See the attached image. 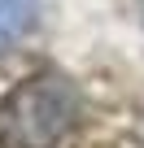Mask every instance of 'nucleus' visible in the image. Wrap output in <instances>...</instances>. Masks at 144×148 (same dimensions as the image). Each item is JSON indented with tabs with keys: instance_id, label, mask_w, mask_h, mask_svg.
I'll list each match as a JSON object with an SVG mask.
<instances>
[{
	"instance_id": "obj_2",
	"label": "nucleus",
	"mask_w": 144,
	"mask_h": 148,
	"mask_svg": "<svg viewBox=\"0 0 144 148\" xmlns=\"http://www.w3.org/2000/svg\"><path fill=\"white\" fill-rule=\"evenodd\" d=\"M31 26H35V0H0V52L22 44Z\"/></svg>"
},
{
	"instance_id": "obj_1",
	"label": "nucleus",
	"mask_w": 144,
	"mask_h": 148,
	"mask_svg": "<svg viewBox=\"0 0 144 148\" xmlns=\"http://www.w3.org/2000/svg\"><path fill=\"white\" fill-rule=\"evenodd\" d=\"M79 118V92L57 70L13 83L0 100V148H57Z\"/></svg>"
}]
</instances>
